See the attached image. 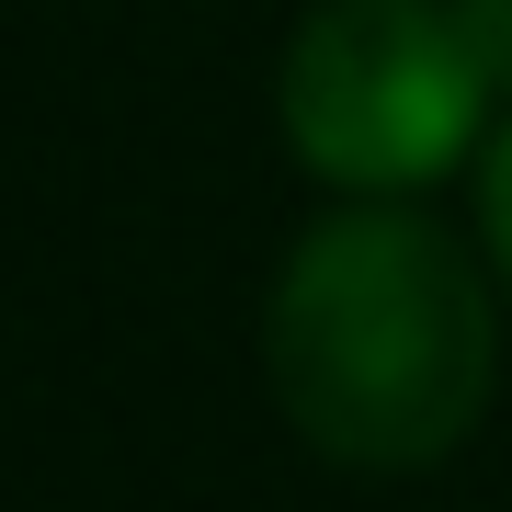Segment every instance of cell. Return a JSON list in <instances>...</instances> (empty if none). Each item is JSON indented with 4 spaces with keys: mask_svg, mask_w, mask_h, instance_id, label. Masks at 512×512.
<instances>
[{
    "mask_svg": "<svg viewBox=\"0 0 512 512\" xmlns=\"http://www.w3.org/2000/svg\"><path fill=\"white\" fill-rule=\"evenodd\" d=\"M262 365L285 421L342 467H433L490 410L501 330L467 239L410 205H342L285 251L262 308Z\"/></svg>",
    "mask_w": 512,
    "mask_h": 512,
    "instance_id": "obj_1",
    "label": "cell"
},
{
    "mask_svg": "<svg viewBox=\"0 0 512 512\" xmlns=\"http://www.w3.org/2000/svg\"><path fill=\"white\" fill-rule=\"evenodd\" d=\"M285 148L342 194H421L478 148L490 69L444 0H319L285 46Z\"/></svg>",
    "mask_w": 512,
    "mask_h": 512,
    "instance_id": "obj_2",
    "label": "cell"
},
{
    "mask_svg": "<svg viewBox=\"0 0 512 512\" xmlns=\"http://www.w3.org/2000/svg\"><path fill=\"white\" fill-rule=\"evenodd\" d=\"M444 12H456L467 57L490 69V92H512V0H444Z\"/></svg>",
    "mask_w": 512,
    "mask_h": 512,
    "instance_id": "obj_3",
    "label": "cell"
},
{
    "mask_svg": "<svg viewBox=\"0 0 512 512\" xmlns=\"http://www.w3.org/2000/svg\"><path fill=\"white\" fill-rule=\"evenodd\" d=\"M478 217H490V251H501V274H512V126L490 137V160H478Z\"/></svg>",
    "mask_w": 512,
    "mask_h": 512,
    "instance_id": "obj_4",
    "label": "cell"
}]
</instances>
